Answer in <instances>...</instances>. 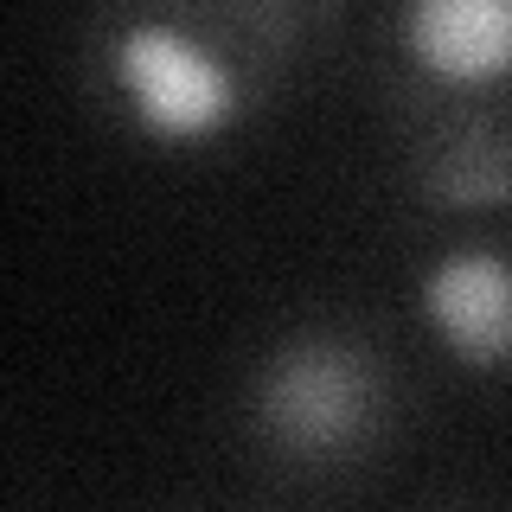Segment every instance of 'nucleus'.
Masks as SVG:
<instances>
[{
	"instance_id": "nucleus-1",
	"label": "nucleus",
	"mask_w": 512,
	"mask_h": 512,
	"mask_svg": "<svg viewBox=\"0 0 512 512\" xmlns=\"http://www.w3.org/2000/svg\"><path fill=\"white\" fill-rule=\"evenodd\" d=\"M109 77L135 128L167 148L218 141L244 116V77L231 58L173 20H128L109 39Z\"/></svg>"
},
{
	"instance_id": "nucleus-2",
	"label": "nucleus",
	"mask_w": 512,
	"mask_h": 512,
	"mask_svg": "<svg viewBox=\"0 0 512 512\" xmlns=\"http://www.w3.org/2000/svg\"><path fill=\"white\" fill-rule=\"evenodd\" d=\"M372 404H378L372 359L340 340H295L256 378V429L282 448H301V455L346 448L372 423Z\"/></svg>"
},
{
	"instance_id": "nucleus-3",
	"label": "nucleus",
	"mask_w": 512,
	"mask_h": 512,
	"mask_svg": "<svg viewBox=\"0 0 512 512\" xmlns=\"http://www.w3.org/2000/svg\"><path fill=\"white\" fill-rule=\"evenodd\" d=\"M423 327L468 372L512 365V256L500 250H448L416 282Z\"/></svg>"
},
{
	"instance_id": "nucleus-4",
	"label": "nucleus",
	"mask_w": 512,
	"mask_h": 512,
	"mask_svg": "<svg viewBox=\"0 0 512 512\" xmlns=\"http://www.w3.org/2000/svg\"><path fill=\"white\" fill-rule=\"evenodd\" d=\"M397 45L429 84L480 90L512 77V0H410Z\"/></svg>"
}]
</instances>
